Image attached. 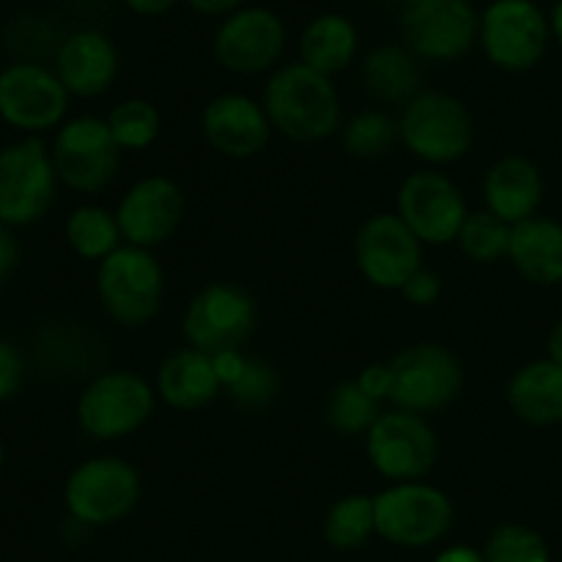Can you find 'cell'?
<instances>
[{
  "instance_id": "obj_1",
  "label": "cell",
  "mask_w": 562,
  "mask_h": 562,
  "mask_svg": "<svg viewBox=\"0 0 562 562\" xmlns=\"http://www.w3.org/2000/svg\"><path fill=\"white\" fill-rule=\"evenodd\" d=\"M261 104L272 130L294 143L327 140L344 124V110L333 77L318 75L302 60L278 66L269 75Z\"/></svg>"
},
{
  "instance_id": "obj_2",
  "label": "cell",
  "mask_w": 562,
  "mask_h": 562,
  "mask_svg": "<svg viewBox=\"0 0 562 562\" xmlns=\"http://www.w3.org/2000/svg\"><path fill=\"white\" fill-rule=\"evenodd\" d=\"M140 472L121 456H91L64 483L66 514L82 527H108L126 519L140 503Z\"/></svg>"
},
{
  "instance_id": "obj_3",
  "label": "cell",
  "mask_w": 562,
  "mask_h": 562,
  "mask_svg": "<svg viewBox=\"0 0 562 562\" xmlns=\"http://www.w3.org/2000/svg\"><path fill=\"white\" fill-rule=\"evenodd\" d=\"M97 294L102 311L121 327H143L165 300V269L154 250L121 245L97 263Z\"/></svg>"
},
{
  "instance_id": "obj_4",
  "label": "cell",
  "mask_w": 562,
  "mask_h": 562,
  "mask_svg": "<svg viewBox=\"0 0 562 562\" xmlns=\"http://www.w3.org/2000/svg\"><path fill=\"white\" fill-rule=\"evenodd\" d=\"M157 390L135 371H104L77 398V423L97 442H119L140 431L154 415Z\"/></svg>"
},
{
  "instance_id": "obj_5",
  "label": "cell",
  "mask_w": 562,
  "mask_h": 562,
  "mask_svg": "<svg viewBox=\"0 0 562 562\" xmlns=\"http://www.w3.org/2000/svg\"><path fill=\"white\" fill-rule=\"evenodd\" d=\"M58 170L42 137H20L0 148V223L25 228L53 209Z\"/></svg>"
},
{
  "instance_id": "obj_6",
  "label": "cell",
  "mask_w": 562,
  "mask_h": 562,
  "mask_svg": "<svg viewBox=\"0 0 562 562\" xmlns=\"http://www.w3.org/2000/svg\"><path fill=\"white\" fill-rule=\"evenodd\" d=\"M401 143L428 165H453L472 148V115L461 99L445 91H420L401 108Z\"/></svg>"
},
{
  "instance_id": "obj_7",
  "label": "cell",
  "mask_w": 562,
  "mask_h": 562,
  "mask_svg": "<svg viewBox=\"0 0 562 562\" xmlns=\"http://www.w3.org/2000/svg\"><path fill=\"white\" fill-rule=\"evenodd\" d=\"M376 536L393 547L426 549L442 541L456 519L453 499L431 483H390L373 497Z\"/></svg>"
},
{
  "instance_id": "obj_8",
  "label": "cell",
  "mask_w": 562,
  "mask_h": 562,
  "mask_svg": "<svg viewBox=\"0 0 562 562\" xmlns=\"http://www.w3.org/2000/svg\"><path fill=\"white\" fill-rule=\"evenodd\" d=\"M552 42L549 14L536 0H492L481 11L477 44L497 69L521 75L536 69Z\"/></svg>"
},
{
  "instance_id": "obj_9",
  "label": "cell",
  "mask_w": 562,
  "mask_h": 562,
  "mask_svg": "<svg viewBox=\"0 0 562 562\" xmlns=\"http://www.w3.org/2000/svg\"><path fill=\"white\" fill-rule=\"evenodd\" d=\"M49 154L60 184L82 195H97L113 184L124 151L110 135L108 121L99 115H75L55 130Z\"/></svg>"
},
{
  "instance_id": "obj_10",
  "label": "cell",
  "mask_w": 562,
  "mask_h": 562,
  "mask_svg": "<svg viewBox=\"0 0 562 562\" xmlns=\"http://www.w3.org/2000/svg\"><path fill=\"white\" fill-rule=\"evenodd\" d=\"M481 11L472 0H404L401 33L417 60L450 64L477 44Z\"/></svg>"
},
{
  "instance_id": "obj_11",
  "label": "cell",
  "mask_w": 562,
  "mask_h": 562,
  "mask_svg": "<svg viewBox=\"0 0 562 562\" xmlns=\"http://www.w3.org/2000/svg\"><path fill=\"white\" fill-rule=\"evenodd\" d=\"M390 371H393L390 404L423 417L453 404L464 387V368L459 357L439 344L409 346L390 360Z\"/></svg>"
},
{
  "instance_id": "obj_12",
  "label": "cell",
  "mask_w": 562,
  "mask_h": 562,
  "mask_svg": "<svg viewBox=\"0 0 562 562\" xmlns=\"http://www.w3.org/2000/svg\"><path fill=\"white\" fill-rule=\"evenodd\" d=\"M69 99L55 69L36 60H16L0 71V121L25 137L58 130L69 113Z\"/></svg>"
},
{
  "instance_id": "obj_13",
  "label": "cell",
  "mask_w": 562,
  "mask_h": 562,
  "mask_svg": "<svg viewBox=\"0 0 562 562\" xmlns=\"http://www.w3.org/2000/svg\"><path fill=\"white\" fill-rule=\"evenodd\" d=\"M366 453L373 470L390 483H415L437 464L439 442L426 417L393 406L366 434Z\"/></svg>"
},
{
  "instance_id": "obj_14",
  "label": "cell",
  "mask_w": 562,
  "mask_h": 562,
  "mask_svg": "<svg viewBox=\"0 0 562 562\" xmlns=\"http://www.w3.org/2000/svg\"><path fill=\"white\" fill-rule=\"evenodd\" d=\"M285 22L267 5H241L223 16L214 31L212 53L223 69L256 77L278 69L285 53Z\"/></svg>"
},
{
  "instance_id": "obj_15",
  "label": "cell",
  "mask_w": 562,
  "mask_h": 562,
  "mask_svg": "<svg viewBox=\"0 0 562 562\" xmlns=\"http://www.w3.org/2000/svg\"><path fill=\"white\" fill-rule=\"evenodd\" d=\"M395 214L423 245L445 247L459 239L461 225L470 217V206L461 187L448 173L423 168L401 181Z\"/></svg>"
},
{
  "instance_id": "obj_16",
  "label": "cell",
  "mask_w": 562,
  "mask_h": 562,
  "mask_svg": "<svg viewBox=\"0 0 562 562\" xmlns=\"http://www.w3.org/2000/svg\"><path fill=\"white\" fill-rule=\"evenodd\" d=\"M256 300L236 283H209L187 305L181 329L187 346L203 355L239 349L256 329Z\"/></svg>"
},
{
  "instance_id": "obj_17",
  "label": "cell",
  "mask_w": 562,
  "mask_h": 562,
  "mask_svg": "<svg viewBox=\"0 0 562 562\" xmlns=\"http://www.w3.org/2000/svg\"><path fill=\"white\" fill-rule=\"evenodd\" d=\"M355 261L362 278L382 291H401L423 269V241L395 212H379L360 225Z\"/></svg>"
},
{
  "instance_id": "obj_18",
  "label": "cell",
  "mask_w": 562,
  "mask_h": 562,
  "mask_svg": "<svg viewBox=\"0 0 562 562\" xmlns=\"http://www.w3.org/2000/svg\"><path fill=\"white\" fill-rule=\"evenodd\" d=\"M184 192L170 176L154 173L137 179L115 206L126 245L154 250L179 231L184 220Z\"/></svg>"
},
{
  "instance_id": "obj_19",
  "label": "cell",
  "mask_w": 562,
  "mask_h": 562,
  "mask_svg": "<svg viewBox=\"0 0 562 562\" xmlns=\"http://www.w3.org/2000/svg\"><path fill=\"white\" fill-rule=\"evenodd\" d=\"M201 130L209 146L231 159H250L267 148L272 124L258 99L247 93H217L201 113Z\"/></svg>"
},
{
  "instance_id": "obj_20",
  "label": "cell",
  "mask_w": 562,
  "mask_h": 562,
  "mask_svg": "<svg viewBox=\"0 0 562 562\" xmlns=\"http://www.w3.org/2000/svg\"><path fill=\"white\" fill-rule=\"evenodd\" d=\"M53 69L71 97L93 99L102 97L113 86L121 69V58L108 33L86 27V31L69 33L58 44Z\"/></svg>"
},
{
  "instance_id": "obj_21",
  "label": "cell",
  "mask_w": 562,
  "mask_h": 562,
  "mask_svg": "<svg viewBox=\"0 0 562 562\" xmlns=\"http://www.w3.org/2000/svg\"><path fill=\"white\" fill-rule=\"evenodd\" d=\"M483 201H486V212H492L510 228L536 217L543 201L541 170L532 159L519 157V154L497 159L483 179Z\"/></svg>"
},
{
  "instance_id": "obj_22",
  "label": "cell",
  "mask_w": 562,
  "mask_h": 562,
  "mask_svg": "<svg viewBox=\"0 0 562 562\" xmlns=\"http://www.w3.org/2000/svg\"><path fill=\"white\" fill-rule=\"evenodd\" d=\"M508 261L532 285L554 289L562 283V223L554 217H536L510 228Z\"/></svg>"
},
{
  "instance_id": "obj_23",
  "label": "cell",
  "mask_w": 562,
  "mask_h": 562,
  "mask_svg": "<svg viewBox=\"0 0 562 562\" xmlns=\"http://www.w3.org/2000/svg\"><path fill=\"white\" fill-rule=\"evenodd\" d=\"M505 401L510 412L527 426H562V366L549 357L521 366L508 379Z\"/></svg>"
},
{
  "instance_id": "obj_24",
  "label": "cell",
  "mask_w": 562,
  "mask_h": 562,
  "mask_svg": "<svg viewBox=\"0 0 562 562\" xmlns=\"http://www.w3.org/2000/svg\"><path fill=\"white\" fill-rule=\"evenodd\" d=\"M154 390H157V398L179 412L203 409L223 393L217 373H214L212 355H203L192 346L165 357Z\"/></svg>"
},
{
  "instance_id": "obj_25",
  "label": "cell",
  "mask_w": 562,
  "mask_h": 562,
  "mask_svg": "<svg viewBox=\"0 0 562 562\" xmlns=\"http://www.w3.org/2000/svg\"><path fill=\"white\" fill-rule=\"evenodd\" d=\"M296 53H300L302 64L311 66L313 71L333 77L349 69L357 60L360 31L340 11H324L302 27L300 38H296Z\"/></svg>"
},
{
  "instance_id": "obj_26",
  "label": "cell",
  "mask_w": 562,
  "mask_h": 562,
  "mask_svg": "<svg viewBox=\"0 0 562 562\" xmlns=\"http://www.w3.org/2000/svg\"><path fill=\"white\" fill-rule=\"evenodd\" d=\"M362 88L379 104H406L420 93V64L406 44H376L360 66Z\"/></svg>"
},
{
  "instance_id": "obj_27",
  "label": "cell",
  "mask_w": 562,
  "mask_h": 562,
  "mask_svg": "<svg viewBox=\"0 0 562 562\" xmlns=\"http://www.w3.org/2000/svg\"><path fill=\"white\" fill-rule=\"evenodd\" d=\"M64 236L71 250H75V256H80L82 261L97 263L104 261L110 252L119 250L121 245H126L115 212L99 206V203H82V206H77L66 217Z\"/></svg>"
},
{
  "instance_id": "obj_28",
  "label": "cell",
  "mask_w": 562,
  "mask_h": 562,
  "mask_svg": "<svg viewBox=\"0 0 562 562\" xmlns=\"http://www.w3.org/2000/svg\"><path fill=\"white\" fill-rule=\"evenodd\" d=\"M376 536V514L373 497L368 494H346L335 499L324 519V538L338 552H355Z\"/></svg>"
},
{
  "instance_id": "obj_29",
  "label": "cell",
  "mask_w": 562,
  "mask_h": 562,
  "mask_svg": "<svg viewBox=\"0 0 562 562\" xmlns=\"http://www.w3.org/2000/svg\"><path fill=\"white\" fill-rule=\"evenodd\" d=\"M344 148L355 159H382L401 140L398 121L384 110H362L340 126Z\"/></svg>"
},
{
  "instance_id": "obj_30",
  "label": "cell",
  "mask_w": 562,
  "mask_h": 562,
  "mask_svg": "<svg viewBox=\"0 0 562 562\" xmlns=\"http://www.w3.org/2000/svg\"><path fill=\"white\" fill-rule=\"evenodd\" d=\"M108 126L113 140L119 143L121 151H143L154 146L162 132V115L148 99L132 97L115 104L108 113Z\"/></svg>"
},
{
  "instance_id": "obj_31",
  "label": "cell",
  "mask_w": 562,
  "mask_h": 562,
  "mask_svg": "<svg viewBox=\"0 0 562 562\" xmlns=\"http://www.w3.org/2000/svg\"><path fill=\"white\" fill-rule=\"evenodd\" d=\"M379 415L382 404L362 393L357 382H340L324 406V420L340 437H366Z\"/></svg>"
},
{
  "instance_id": "obj_32",
  "label": "cell",
  "mask_w": 562,
  "mask_h": 562,
  "mask_svg": "<svg viewBox=\"0 0 562 562\" xmlns=\"http://www.w3.org/2000/svg\"><path fill=\"white\" fill-rule=\"evenodd\" d=\"M459 247L470 261L475 263H497L499 258H508L510 225L494 217L492 212H470L459 231Z\"/></svg>"
},
{
  "instance_id": "obj_33",
  "label": "cell",
  "mask_w": 562,
  "mask_h": 562,
  "mask_svg": "<svg viewBox=\"0 0 562 562\" xmlns=\"http://www.w3.org/2000/svg\"><path fill=\"white\" fill-rule=\"evenodd\" d=\"M483 558L486 562H552V552L541 532L508 521V525L494 527L483 547Z\"/></svg>"
},
{
  "instance_id": "obj_34",
  "label": "cell",
  "mask_w": 562,
  "mask_h": 562,
  "mask_svg": "<svg viewBox=\"0 0 562 562\" xmlns=\"http://www.w3.org/2000/svg\"><path fill=\"white\" fill-rule=\"evenodd\" d=\"M280 390V376L269 362L261 360H247L245 373L231 384L225 393L231 395V401L245 409H258V406H267L269 401H274Z\"/></svg>"
},
{
  "instance_id": "obj_35",
  "label": "cell",
  "mask_w": 562,
  "mask_h": 562,
  "mask_svg": "<svg viewBox=\"0 0 562 562\" xmlns=\"http://www.w3.org/2000/svg\"><path fill=\"white\" fill-rule=\"evenodd\" d=\"M25 379V362L11 340L0 338V404L14 398Z\"/></svg>"
},
{
  "instance_id": "obj_36",
  "label": "cell",
  "mask_w": 562,
  "mask_h": 562,
  "mask_svg": "<svg viewBox=\"0 0 562 562\" xmlns=\"http://www.w3.org/2000/svg\"><path fill=\"white\" fill-rule=\"evenodd\" d=\"M439 294H442V278L426 267L417 269V272L406 280L404 289H401V296L415 307L434 305V302L439 300Z\"/></svg>"
},
{
  "instance_id": "obj_37",
  "label": "cell",
  "mask_w": 562,
  "mask_h": 562,
  "mask_svg": "<svg viewBox=\"0 0 562 562\" xmlns=\"http://www.w3.org/2000/svg\"><path fill=\"white\" fill-rule=\"evenodd\" d=\"M360 384V390L366 395H371L373 401H390L393 393V371H390V362H371L360 371V376L355 379Z\"/></svg>"
},
{
  "instance_id": "obj_38",
  "label": "cell",
  "mask_w": 562,
  "mask_h": 562,
  "mask_svg": "<svg viewBox=\"0 0 562 562\" xmlns=\"http://www.w3.org/2000/svg\"><path fill=\"white\" fill-rule=\"evenodd\" d=\"M247 360H250V357L241 355V349H225V351H220V355H212L214 373H217V379H220V387L228 390L231 384H234L236 379L245 373Z\"/></svg>"
},
{
  "instance_id": "obj_39",
  "label": "cell",
  "mask_w": 562,
  "mask_h": 562,
  "mask_svg": "<svg viewBox=\"0 0 562 562\" xmlns=\"http://www.w3.org/2000/svg\"><path fill=\"white\" fill-rule=\"evenodd\" d=\"M16 261H20V247H16L14 234H11L9 225L0 223V280L14 272Z\"/></svg>"
},
{
  "instance_id": "obj_40",
  "label": "cell",
  "mask_w": 562,
  "mask_h": 562,
  "mask_svg": "<svg viewBox=\"0 0 562 562\" xmlns=\"http://www.w3.org/2000/svg\"><path fill=\"white\" fill-rule=\"evenodd\" d=\"M187 5H190L195 14L201 16H228L234 14L236 9H241V5H247V0H184Z\"/></svg>"
},
{
  "instance_id": "obj_41",
  "label": "cell",
  "mask_w": 562,
  "mask_h": 562,
  "mask_svg": "<svg viewBox=\"0 0 562 562\" xmlns=\"http://www.w3.org/2000/svg\"><path fill=\"white\" fill-rule=\"evenodd\" d=\"M179 3L181 0H124L126 9H130L132 14H140V16H162Z\"/></svg>"
},
{
  "instance_id": "obj_42",
  "label": "cell",
  "mask_w": 562,
  "mask_h": 562,
  "mask_svg": "<svg viewBox=\"0 0 562 562\" xmlns=\"http://www.w3.org/2000/svg\"><path fill=\"white\" fill-rule=\"evenodd\" d=\"M434 562H486L481 549L467 547V543H456V547L442 549V552L434 558Z\"/></svg>"
},
{
  "instance_id": "obj_43",
  "label": "cell",
  "mask_w": 562,
  "mask_h": 562,
  "mask_svg": "<svg viewBox=\"0 0 562 562\" xmlns=\"http://www.w3.org/2000/svg\"><path fill=\"white\" fill-rule=\"evenodd\" d=\"M547 357L552 362H558V366H562V318H560V322H554V327L549 329Z\"/></svg>"
},
{
  "instance_id": "obj_44",
  "label": "cell",
  "mask_w": 562,
  "mask_h": 562,
  "mask_svg": "<svg viewBox=\"0 0 562 562\" xmlns=\"http://www.w3.org/2000/svg\"><path fill=\"white\" fill-rule=\"evenodd\" d=\"M549 27H552V38H558V44L562 47V0L552 5L549 11Z\"/></svg>"
},
{
  "instance_id": "obj_45",
  "label": "cell",
  "mask_w": 562,
  "mask_h": 562,
  "mask_svg": "<svg viewBox=\"0 0 562 562\" xmlns=\"http://www.w3.org/2000/svg\"><path fill=\"white\" fill-rule=\"evenodd\" d=\"M3 464H5V450L3 445H0V470H3Z\"/></svg>"
},
{
  "instance_id": "obj_46",
  "label": "cell",
  "mask_w": 562,
  "mask_h": 562,
  "mask_svg": "<svg viewBox=\"0 0 562 562\" xmlns=\"http://www.w3.org/2000/svg\"><path fill=\"white\" fill-rule=\"evenodd\" d=\"M384 3H404V0H384Z\"/></svg>"
}]
</instances>
